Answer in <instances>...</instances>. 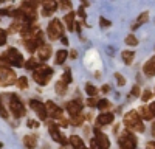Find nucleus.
<instances>
[{"instance_id":"obj_1","label":"nucleus","mask_w":155,"mask_h":149,"mask_svg":"<svg viewBox=\"0 0 155 149\" xmlns=\"http://www.w3.org/2000/svg\"><path fill=\"white\" fill-rule=\"evenodd\" d=\"M124 126L129 132H144V124L137 110H130L124 115Z\"/></svg>"},{"instance_id":"obj_2","label":"nucleus","mask_w":155,"mask_h":149,"mask_svg":"<svg viewBox=\"0 0 155 149\" xmlns=\"http://www.w3.org/2000/svg\"><path fill=\"white\" fill-rule=\"evenodd\" d=\"M3 62L6 64H11V65H16V67H23L25 65V61H23V56L19 50L16 48H8V51L2 56Z\"/></svg>"},{"instance_id":"obj_3","label":"nucleus","mask_w":155,"mask_h":149,"mask_svg":"<svg viewBox=\"0 0 155 149\" xmlns=\"http://www.w3.org/2000/svg\"><path fill=\"white\" fill-rule=\"evenodd\" d=\"M51 76H53V68L47 67V65H41L37 70H34V73H33L34 81H36L37 84H41V85H45V84L50 81Z\"/></svg>"},{"instance_id":"obj_4","label":"nucleus","mask_w":155,"mask_h":149,"mask_svg":"<svg viewBox=\"0 0 155 149\" xmlns=\"http://www.w3.org/2000/svg\"><path fill=\"white\" fill-rule=\"evenodd\" d=\"M47 34L51 41H56V39H61L62 34H64V27H62V23L59 19H53L50 23H48V27H47Z\"/></svg>"},{"instance_id":"obj_5","label":"nucleus","mask_w":155,"mask_h":149,"mask_svg":"<svg viewBox=\"0 0 155 149\" xmlns=\"http://www.w3.org/2000/svg\"><path fill=\"white\" fill-rule=\"evenodd\" d=\"M14 82H17L16 71L8 68V67L0 65V85L6 87V85H11V84H14Z\"/></svg>"},{"instance_id":"obj_6","label":"nucleus","mask_w":155,"mask_h":149,"mask_svg":"<svg viewBox=\"0 0 155 149\" xmlns=\"http://www.w3.org/2000/svg\"><path fill=\"white\" fill-rule=\"evenodd\" d=\"M118 143H120V147L121 149H135L137 147V137L132 134V132H123L118 138Z\"/></svg>"},{"instance_id":"obj_7","label":"nucleus","mask_w":155,"mask_h":149,"mask_svg":"<svg viewBox=\"0 0 155 149\" xmlns=\"http://www.w3.org/2000/svg\"><path fill=\"white\" fill-rule=\"evenodd\" d=\"M9 109H11V114L14 115V118H22V117L25 115V112H27V109H25L23 103L20 101L17 96H14V95H11Z\"/></svg>"},{"instance_id":"obj_8","label":"nucleus","mask_w":155,"mask_h":149,"mask_svg":"<svg viewBox=\"0 0 155 149\" xmlns=\"http://www.w3.org/2000/svg\"><path fill=\"white\" fill-rule=\"evenodd\" d=\"M48 132H50L51 137H53V140H54V141H58V143H61V144H67V138L61 134L58 124L50 123V124H48Z\"/></svg>"},{"instance_id":"obj_9","label":"nucleus","mask_w":155,"mask_h":149,"mask_svg":"<svg viewBox=\"0 0 155 149\" xmlns=\"http://www.w3.org/2000/svg\"><path fill=\"white\" fill-rule=\"evenodd\" d=\"M30 107L36 112V114L39 115V118L41 120H47V117H48V114H47V107H45V104H42L41 101H37V99H31L30 101Z\"/></svg>"},{"instance_id":"obj_10","label":"nucleus","mask_w":155,"mask_h":149,"mask_svg":"<svg viewBox=\"0 0 155 149\" xmlns=\"http://www.w3.org/2000/svg\"><path fill=\"white\" fill-rule=\"evenodd\" d=\"M82 107H84V104H82L81 99H71V101H68L67 106H65L67 112H68L71 117H73V115H78V114H81Z\"/></svg>"},{"instance_id":"obj_11","label":"nucleus","mask_w":155,"mask_h":149,"mask_svg":"<svg viewBox=\"0 0 155 149\" xmlns=\"http://www.w3.org/2000/svg\"><path fill=\"white\" fill-rule=\"evenodd\" d=\"M45 107H47V114H48L50 117L62 120V114H64V112H62V109L58 107L53 101H47V103H45Z\"/></svg>"},{"instance_id":"obj_12","label":"nucleus","mask_w":155,"mask_h":149,"mask_svg":"<svg viewBox=\"0 0 155 149\" xmlns=\"http://www.w3.org/2000/svg\"><path fill=\"white\" fill-rule=\"evenodd\" d=\"M95 140H96V143L101 146V149H109L110 147V141H109V138H107V135L106 134H102L98 127H95Z\"/></svg>"},{"instance_id":"obj_13","label":"nucleus","mask_w":155,"mask_h":149,"mask_svg":"<svg viewBox=\"0 0 155 149\" xmlns=\"http://www.w3.org/2000/svg\"><path fill=\"white\" fill-rule=\"evenodd\" d=\"M58 9V3L56 2H51V0H45V2H42V12L44 16H51L53 12Z\"/></svg>"},{"instance_id":"obj_14","label":"nucleus","mask_w":155,"mask_h":149,"mask_svg":"<svg viewBox=\"0 0 155 149\" xmlns=\"http://www.w3.org/2000/svg\"><path fill=\"white\" fill-rule=\"evenodd\" d=\"M113 114H110V112H104V114H99V117L96 118V123L98 126H106V124H110L113 121Z\"/></svg>"},{"instance_id":"obj_15","label":"nucleus","mask_w":155,"mask_h":149,"mask_svg":"<svg viewBox=\"0 0 155 149\" xmlns=\"http://www.w3.org/2000/svg\"><path fill=\"white\" fill-rule=\"evenodd\" d=\"M143 71L147 76H155V56H152L143 67Z\"/></svg>"},{"instance_id":"obj_16","label":"nucleus","mask_w":155,"mask_h":149,"mask_svg":"<svg viewBox=\"0 0 155 149\" xmlns=\"http://www.w3.org/2000/svg\"><path fill=\"white\" fill-rule=\"evenodd\" d=\"M37 56L41 61H47L51 56V47L50 45H42L41 48L37 50Z\"/></svg>"},{"instance_id":"obj_17","label":"nucleus","mask_w":155,"mask_h":149,"mask_svg":"<svg viewBox=\"0 0 155 149\" xmlns=\"http://www.w3.org/2000/svg\"><path fill=\"white\" fill-rule=\"evenodd\" d=\"M23 144H25V149H34L37 144V137L36 135H25Z\"/></svg>"},{"instance_id":"obj_18","label":"nucleus","mask_w":155,"mask_h":149,"mask_svg":"<svg viewBox=\"0 0 155 149\" xmlns=\"http://www.w3.org/2000/svg\"><path fill=\"white\" fill-rule=\"evenodd\" d=\"M70 144L73 146V149H87L84 141L81 137H78V135H71L70 137Z\"/></svg>"},{"instance_id":"obj_19","label":"nucleus","mask_w":155,"mask_h":149,"mask_svg":"<svg viewBox=\"0 0 155 149\" xmlns=\"http://www.w3.org/2000/svg\"><path fill=\"white\" fill-rule=\"evenodd\" d=\"M64 20H65V27H67V30H68V31H73L74 27H76V25H74V12L70 11L68 14H65Z\"/></svg>"},{"instance_id":"obj_20","label":"nucleus","mask_w":155,"mask_h":149,"mask_svg":"<svg viewBox=\"0 0 155 149\" xmlns=\"http://www.w3.org/2000/svg\"><path fill=\"white\" fill-rule=\"evenodd\" d=\"M121 58H123V61H124V64L130 65L132 61H134V58H135V51H130V50H124V51L121 53Z\"/></svg>"},{"instance_id":"obj_21","label":"nucleus","mask_w":155,"mask_h":149,"mask_svg":"<svg viewBox=\"0 0 155 149\" xmlns=\"http://www.w3.org/2000/svg\"><path fill=\"white\" fill-rule=\"evenodd\" d=\"M67 56H68V53L65 51V50H58V53H56V59H54V62H56L58 65H62L64 62H65Z\"/></svg>"},{"instance_id":"obj_22","label":"nucleus","mask_w":155,"mask_h":149,"mask_svg":"<svg viewBox=\"0 0 155 149\" xmlns=\"http://www.w3.org/2000/svg\"><path fill=\"white\" fill-rule=\"evenodd\" d=\"M67 82H64V81H58L54 84V89H56V93L58 95H65L67 93Z\"/></svg>"},{"instance_id":"obj_23","label":"nucleus","mask_w":155,"mask_h":149,"mask_svg":"<svg viewBox=\"0 0 155 149\" xmlns=\"http://www.w3.org/2000/svg\"><path fill=\"white\" fill-rule=\"evenodd\" d=\"M138 114H140V117H141V118H144V120H152V118L155 117L149 107H141Z\"/></svg>"},{"instance_id":"obj_24","label":"nucleus","mask_w":155,"mask_h":149,"mask_svg":"<svg viewBox=\"0 0 155 149\" xmlns=\"http://www.w3.org/2000/svg\"><path fill=\"white\" fill-rule=\"evenodd\" d=\"M70 123L73 124V126H81V124L84 123V117H82V114L73 115V117L70 118Z\"/></svg>"},{"instance_id":"obj_25","label":"nucleus","mask_w":155,"mask_h":149,"mask_svg":"<svg viewBox=\"0 0 155 149\" xmlns=\"http://www.w3.org/2000/svg\"><path fill=\"white\" fill-rule=\"evenodd\" d=\"M41 65L42 64H37L36 59H28V62H25V67H27L28 70H37Z\"/></svg>"},{"instance_id":"obj_26","label":"nucleus","mask_w":155,"mask_h":149,"mask_svg":"<svg viewBox=\"0 0 155 149\" xmlns=\"http://www.w3.org/2000/svg\"><path fill=\"white\" fill-rule=\"evenodd\" d=\"M147 19H149V14H147V12H143V14H141V16L138 17V20H137V23L134 25V27H132V28H134V30H137V28L140 27V25H141V23H144V22H147Z\"/></svg>"},{"instance_id":"obj_27","label":"nucleus","mask_w":155,"mask_h":149,"mask_svg":"<svg viewBox=\"0 0 155 149\" xmlns=\"http://www.w3.org/2000/svg\"><path fill=\"white\" fill-rule=\"evenodd\" d=\"M17 87L19 89H28V79L25 78V76H20L19 79H17Z\"/></svg>"},{"instance_id":"obj_28","label":"nucleus","mask_w":155,"mask_h":149,"mask_svg":"<svg viewBox=\"0 0 155 149\" xmlns=\"http://www.w3.org/2000/svg\"><path fill=\"white\" fill-rule=\"evenodd\" d=\"M109 107H110V101H109V99H99V101H98V109L99 110H106Z\"/></svg>"},{"instance_id":"obj_29","label":"nucleus","mask_w":155,"mask_h":149,"mask_svg":"<svg viewBox=\"0 0 155 149\" xmlns=\"http://www.w3.org/2000/svg\"><path fill=\"white\" fill-rule=\"evenodd\" d=\"M126 44L127 45H132V47H135V45H138V39L134 36V34H129L127 37H126Z\"/></svg>"},{"instance_id":"obj_30","label":"nucleus","mask_w":155,"mask_h":149,"mask_svg":"<svg viewBox=\"0 0 155 149\" xmlns=\"http://www.w3.org/2000/svg\"><path fill=\"white\" fill-rule=\"evenodd\" d=\"M85 92H87V95H88V96H95L98 90H96V87H95V85L87 84V85H85Z\"/></svg>"},{"instance_id":"obj_31","label":"nucleus","mask_w":155,"mask_h":149,"mask_svg":"<svg viewBox=\"0 0 155 149\" xmlns=\"http://www.w3.org/2000/svg\"><path fill=\"white\" fill-rule=\"evenodd\" d=\"M62 81L70 84L71 82V70L70 68H65V71H64V76H62Z\"/></svg>"},{"instance_id":"obj_32","label":"nucleus","mask_w":155,"mask_h":149,"mask_svg":"<svg viewBox=\"0 0 155 149\" xmlns=\"http://www.w3.org/2000/svg\"><path fill=\"white\" fill-rule=\"evenodd\" d=\"M115 79H116V82H118V85H124L126 84V79L123 78L121 73H115Z\"/></svg>"},{"instance_id":"obj_33","label":"nucleus","mask_w":155,"mask_h":149,"mask_svg":"<svg viewBox=\"0 0 155 149\" xmlns=\"http://www.w3.org/2000/svg\"><path fill=\"white\" fill-rule=\"evenodd\" d=\"M6 44V31H3L2 28H0V47Z\"/></svg>"},{"instance_id":"obj_34","label":"nucleus","mask_w":155,"mask_h":149,"mask_svg":"<svg viewBox=\"0 0 155 149\" xmlns=\"http://www.w3.org/2000/svg\"><path fill=\"white\" fill-rule=\"evenodd\" d=\"M99 23H101V27L102 28H109L110 27V20H107V19H104V17H99Z\"/></svg>"},{"instance_id":"obj_35","label":"nucleus","mask_w":155,"mask_h":149,"mask_svg":"<svg viewBox=\"0 0 155 149\" xmlns=\"http://www.w3.org/2000/svg\"><path fill=\"white\" fill-rule=\"evenodd\" d=\"M0 115H2L3 118H8V114H6V109H5V106L2 104V96H0Z\"/></svg>"},{"instance_id":"obj_36","label":"nucleus","mask_w":155,"mask_h":149,"mask_svg":"<svg viewBox=\"0 0 155 149\" xmlns=\"http://www.w3.org/2000/svg\"><path fill=\"white\" fill-rule=\"evenodd\" d=\"M87 106H90V107H98V99L88 98V99H87Z\"/></svg>"},{"instance_id":"obj_37","label":"nucleus","mask_w":155,"mask_h":149,"mask_svg":"<svg viewBox=\"0 0 155 149\" xmlns=\"http://www.w3.org/2000/svg\"><path fill=\"white\" fill-rule=\"evenodd\" d=\"M150 96H152V92H150V90H146L143 95H141V99H143V101H149Z\"/></svg>"},{"instance_id":"obj_38","label":"nucleus","mask_w":155,"mask_h":149,"mask_svg":"<svg viewBox=\"0 0 155 149\" xmlns=\"http://www.w3.org/2000/svg\"><path fill=\"white\" fill-rule=\"evenodd\" d=\"M27 126H30V127H37V126H39V123H37V121H34V120H28Z\"/></svg>"},{"instance_id":"obj_39","label":"nucleus","mask_w":155,"mask_h":149,"mask_svg":"<svg viewBox=\"0 0 155 149\" xmlns=\"http://www.w3.org/2000/svg\"><path fill=\"white\" fill-rule=\"evenodd\" d=\"M90 146H92V149H101V146L96 143L95 138H92V141H90Z\"/></svg>"},{"instance_id":"obj_40","label":"nucleus","mask_w":155,"mask_h":149,"mask_svg":"<svg viewBox=\"0 0 155 149\" xmlns=\"http://www.w3.org/2000/svg\"><path fill=\"white\" fill-rule=\"evenodd\" d=\"M132 96H138L140 95V89H138V85H135L134 87V90H132V93H130Z\"/></svg>"},{"instance_id":"obj_41","label":"nucleus","mask_w":155,"mask_h":149,"mask_svg":"<svg viewBox=\"0 0 155 149\" xmlns=\"http://www.w3.org/2000/svg\"><path fill=\"white\" fill-rule=\"evenodd\" d=\"M78 12H79V16H81L82 19H85V11H84V6H81V8H79V11H78Z\"/></svg>"},{"instance_id":"obj_42","label":"nucleus","mask_w":155,"mask_h":149,"mask_svg":"<svg viewBox=\"0 0 155 149\" xmlns=\"http://www.w3.org/2000/svg\"><path fill=\"white\" fill-rule=\"evenodd\" d=\"M146 149H155V141H149L146 144Z\"/></svg>"},{"instance_id":"obj_43","label":"nucleus","mask_w":155,"mask_h":149,"mask_svg":"<svg viewBox=\"0 0 155 149\" xmlns=\"http://www.w3.org/2000/svg\"><path fill=\"white\" fill-rule=\"evenodd\" d=\"M109 90H110V87H109L107 84H106V85H102V92H104V93H107Z\"/></svg>"},{"instance_id":"obj_44","label":"nucleus","mask_w":155,"mask_h":149,"mask_svg":"<svg viewBox=\"0 0 155 149\" xmlns=\"http://www.w3.org/2000/svg\"><path fill=\"white\" fill-rule=\"evenodd\" d=\"M61 41H62V44H64V45H68V39H67V37H62Z\"/></svg>"},{"instance_id":"obj_45","label":"nucleus","mask_w":155,"mask_h":149,"mask_svg":"<svg viewBox=\"0 0 155 149\" xmlns=\"http://www.w3.org/2000/svg\"><path fill=\"white\" fill-rule=\"evenodd\" d=\"M70 56H71L73 59H76V56H78V53L74 51V50H71V55H70Z\"/></svg>"},{"instance_id":"obj_46","label":"nucleus","mask_w":155,"mask_h":149,"mask_svg":"<svg viewBox=\"0 0 155 149\" xmlns=\"http://www.w3.org/2000/svg\"><path fill=\"white\" fill-rule=\"evenodd\" d=\"M0 147H3V144H2V143H0Z\"/></svg>"}]
</instances>
